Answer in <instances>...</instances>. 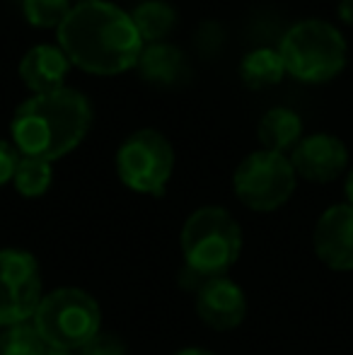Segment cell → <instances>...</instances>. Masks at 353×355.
I'll use <instances>...</instances> for the list:
<instances>
[{
  "label": "cell",
  "mask_w": 353,
  "mask_h": 355,
  "mask_svg": "<svg viewBox=\"0 0 353 355\" xmlns=\"http://www.w3.org/2000/svg\"><path fill=\"white\" fill-rule=\"evenodd\" d=\"M223 42H225V34H223V27L218 22H201L196 32V46L203 56H213L223 49Z\"/></svg>",
  "instance_id": "cell-21"
},
{
  "label": "cell",
  "mask_w": 353,
  "mask_h": 355,
  "mask_svg": "<svg viewBox=\"0 0 353 355\" xmlns=\"http://www.w3.org/2000/svg\"><path fill=\"white\" fill-rule=\"evenodd\" d=\"M278 53L286 73L300 83H329L346 68L349 46L339 29L325 19H300L281 39Z\"/></svg>",
  "instance_id": "cell-4"
},
{
  "label": "cell",
  "mask_w": 353,
  "mask_h": 355,
  "mask_svg": "<svg viewBox=\"0 0 353 355\" xmlns=\"http://www.w3.org/2000/svg\"><path fill=\"white\" fill-rule=\"evenodd\" d=\"M53 182V162L19 155V162L12 174V187L19 196L39 198L51 189Z\"/></svg>",
  "instance_id": "cell-17"
},
{
  "label": "cell",
  "mask_w": 353,
  "mask_h": 355,
  "mask_svg": "<svg viewBox=\"0 0 353 355\" xmlns=\"http://www.w3.org/2000/svg\"><path fill=\"white\" fill-rule=\"evenodd\" d=\"M344 196H346V203L353 208V167L349 169L346 174V182H344Z\"/></svg>",
  "instance_id": "cell-25"
},
{
  "label": "cell",
  "mask_w": 353,
  "mask_h": 355,
  "mask_svg": "<svg viewBox=\"0 0 353 355\" xmlns=\"http://www.w3.org/2000/svg\"><path fill=\"white\" fill-rule=\"evenodd\" d=\"M49 346L32 322L15 324L0 334V355H46Z\"/></svg>",
  "instance_id": "cell-18"
},
{
  "label": "cell",
  "mask_w": 353,
  "mask_h": 355,
  "mask_svg": "<svg viewBox=\"0 0 353 355\" xmlns=\"http://www.w3.org/2000/svg\"><path fill=\"white\" fill-rule=\"evenodd\" d=\"M32 324L49 348L73 353L102 331V309L87 290L56 288L42 297Z\"/></svg>",
  "instance_id": "cell-5"
},
{
  "label": "cell",
  "mask_w": 353,
  "mask_h": 355,
  "mask_svg": "<svg viewBox=\"0 0 353 355\" xmlns=\"http://www.w3.org/2000/svg\"><path fill=\"white\" fill-rule=\"evenodd\" d=\"M19 162V153L12 143L3 141L0 138V187L8 182H12V174H15V167Z\"/></svg>",
  "instance_id": "cell-22"
},
{
  "label": "cell",
  "mask_w": 353,
  "mask_h": 355,
  "mask_svg": "<svg viewBox=\"0 0 353 355\" xmlns=\"http://www.w3.org/2000/svg\"><path fill=\"white\" fill-rule=\"evenodd\" d=\"M44 297L42 268L24 249H0V327L32 322Z\"/></svg>",
  "instance_id": "cell-8"
},
{
  "label": "cell",
  "mask_w": 353,
  "mask_h": 355,
  "mask_svg": "<svg viewBox=\"0 0 353 355\" xmlns=\"http://www.w3.org/2000/svg\"><path fill=\"white\" fill-rule=\"evenodd\" d=\"M339 17H341V22L353 24V0H341L339 3Z\"/></svg>",
  "instance_id": "cell-23"
},
{
  "label": "cell",
  "mask_w": 353,
  "mask_h": 355,
  "mask_svg": "<svg viewBox=\"0 0 353 355\" xmlns=\"http://www.w3.org/2000/svg\"><path fill=\"white\" fill-rule=\"evenodd\" d=\"M288 159L305 182L329 184L349 169V148L332 133H312L293 148Z\"/></svg>",
  "instance_id": "cell-9"
},
{
  "label": "cell",
  "mask_w": 353,
  "mask_h": 355,
  "mask_svg": "<svg viewBox=\"0 0 353 355\" xmlns=\"http://www.w3.org/2000/svg\"><path fill=\"white\" fill-rule=\"evenodd\" d=\"M286 75L288 73H286V66H283V58H281V53H278V49H271V46L252 49L240 61L242 83L250 89H257V92L278 85Z\"/></svg>",
  "instance_id": "cell-15"
},
{
  "label": "cell",
  "mask_w": 353,
  "mask_h": 355,
  "mask_svg": "<svg viewBox=\"0 0 353 355\" xmlns=\"http://www.w3.org/2000/svg\"><path fill=\"white\" fill-rule=\"evenodd\" d=\"M257 138L261 143V150L281 155L293 153V148L302 141V119L288 107H273L259 119Z\"/></svg>",
  "instance_id": "cell-13"
},
{
  "label": "cell",
  "mask_w": 353,
  "mask_h": 355,
  "mask_svg": "<svg viewBox=\"0 0 353 355\" xmlns=\"http://www.w3.org/2000/svg\"><path fill=\"white\" fill-rule=\"evenodd\" d=\"M143 80L155 85H177L187 75V58L175 44H146L136 63Z\"/></svg>",
  "instance_id": "cell-14"
},
{
  "label": "cell",
  "mask_w": 353,
  "mask_h": 355,
  "mask_svg": "<svg viewBox=\"0 0 353 355\" xmlns=\"http://www.w3.org/2000/svg\"><path fill=\"white\" fill-rule=\"evenodd\" d=\"M184 268L179 283L196 293L211 278L227 276L242 254V227L230 211L221 206L196 208L182 227Z\"/></svg>",
  "instance_id": "cell-3"
},
{
  "label": "cell",
  "mask_w": 353,
  "mask_h": 355,
  "mask_svg": "<svg viewBox=\"0 0 353 355\" xmlns=\"http://www.w3.org/2000/svg\"><path fill=\"white\" fill-rule=\"evenodd\" d=\"M196 317L213 331H232L247 317V295L232 278H211L196 290Z\"/></svg>",
  "instance_id": "cell-11"
},
{
  "label": "cell",
  "mask_w": 353,
  "mask_h": 355,
  "mask_svg": "<svg viewBox=\"0 0 353 355\" xmlns=\"http://www.w3.org/2000/svg\"><path fill=\"white\" fill-rule=\"evenodd\" d=\"M175 172L172 143L155 128H138L117 150V174L126 189L162 196Z\"/></svg>",
  "instance_id": "cell-7"
},
{
  "label": "cell",
  "mask_w": 353,
  "mask_h": 355,
  "mask_svg": "<svg viewBox=\"0 0 353 355\" xmlns=\"http://www.w3.org/2000/svg\"><path fill=\"white\" fill-rule=\"evenodd\" d=\"M68 71H71L68 56L61 51V46H51V44H37L19 61V80L34 94L66 87Z\"/></svg>",
  "instance_id": "cell-12"
},
{
  "label": "cell",
  "mask_w": 353,
  "mask_h": 355,
  "mask_svg": "<svg viewBox=\"0 0 353 355\" xmlns=\"http://www.w3.org/2000/svg\"><path fill=\"white\" fill-rule=\"evenodd\" d=\"M89 126V99L73 87H61L24 99L12 114L10 136L24 157L56 162L85 141Z\"/></svg>",
  "instance_id": "cell-2"
},
{
  "label": "cell",
  "mask_w": 353,
  "mask_h": 355,
  "mask_svg": "<svg viewBox=\"0 0 353 355\" xmlns=\"http://www.w3.org/2000/svg\"><path fill=\"white\" fill-rule=\"evenodd\" d=\"M56 39L71 66L102 78L136 68L146 46L131 12L107 0H89L71 8L56 29Z\"/></svg>",
  "instance_id": "cell-1"
},
{
  "label": "cell",
  "mask_w": 353,
  "mask_h": 355,
  "mask_svg": "<svg viewBox=\"0 0 353 355\" xmlns=\"http://www.w3.org/2000/svg\"><path fill=\"white\" fill-rule=\"evenodd\" d=\"M22 10L27 22L34 27L58 29L71 12V0H22Z\"/></svg>",
  "instance_id": "cell-19"
},
{
  "label": "cell",
  "mask_w": 353,
  "mask_h": 355,
  "mask_svg": "<svg viewBox=\"0 0 353 355\" xmlns=\"http://www.w3.org/2000/svg\"><path fill=\"white\" fill-rule=\"evenodd\" d=\"M46 355H73L71 351H56V348H49Z\"/></svg>",
  "instance_id": "cell-26"
},
{
  "label": "cell",
  "mask_w": 353,
  "mask_h": 355,
  "mask_svg": "<svg viewBox=\"0 0 353 355\" xmlns=\"http://www.w3.org/2000/svg\"><path fill=\"white\" fill-rule=\"evenodd\" d=\"M298 174L288 155L271 150L250 153L232 174L237 201L255 213H273L286 206L295 193Z\"/></svg>",
  "instance_id": "cell-6"
},
{
  "label": "cell",
  "mask_w": 353,
  "mask_h": 355,
  "mask_svg": "<svg viewBox=\"0 0 353 355\" xmlns=\"http://www.w3.org/2000/svg\"><path fill=\"white\" fill-rule=\"evenodd\" d=\"M80 3H89V0H80Z\"/></svg>",
  "instance_id": "cell-27"
},
{
  "label": "cell",
  "mask_w": 353,
  "mask_h": 355,
  "mask_svg": "<svg viewBox=\"0 0 353 355\" xmlns=\"http://www.w3.org/2000/svg\"><path fill=\"white\" fill-rule=\"evenodd\" d=\"M80 355H128V346L121 336L112 331H99L78 351Z\"/></svg>",
  "instance_id": "cell-20"
},
{
  "label": "cell",
  "mask_w": 353,
  "mask_h": 355,
  "mask_svg": "<svg viewBox=\"0 0 353 355\" xmlns=\"http://www.w3.org/2000/svg\"><path fill=\"white\" fill-rule=\"evenodd\" d=\"M172 355H216L213 351H208V348H201V346H184L175 351Z\"/></svg>",
  "instance_id": "cell-24"
},
{
  "label": "cell",
  "mask_w": 353,
  "mask_h": 355,
  "mask_svg": "<svg viewBox=\"0 0 353 355\" xmlns=\"http://www.w3.org/2000/svg\"><path fill=\"white\" fill-rule=\"evenodd\" d=\"M312 249L332 271H353V208L349 203L329 206L317 218Z\"/></svg>",
  "instance_id": "cell-10"
},
{
  "label": "cell",
  "mask_w": 353,
  "mask_h": 355,
  "mask_svg": "<svg viewBox=\"0 0 353 355\" xmlns=\"http://www.w3.org/2000/svg\"><path fill=\"white\" fill-rule=\"evenodd\" d=\"M131 19L143 44H160L170 37L177 24V10L165 0H143L131 12Z\"/></svg>",
  "instance_id": "cell-16"
}]
</instances>
